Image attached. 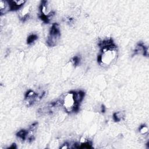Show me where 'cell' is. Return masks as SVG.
I'll list each match as a JSON object with an SVG mask.
<instances>
[{
	"mask_svg": "<svg viewBox=\"0 0 149 149\" xmlns=\"http://www.w3.org/2000/svg\"><path fill=\"white\" fill-rule=\"evenodd\" d=\"M11 11V8L9 1H0V13L1 15Z\"/></svg>",
	"mask_w": 149,
	"mask_h": 149,
	"instance_id": "cell-7",
	"label": "cell"
},
{
	"mask_svg": "<svg viewBox=\"0 0 149 149\" xmlns=\"http://www.w3.org/2000/svg\"><path fill=\"white\" fill-rule=\"evenodd\" d=\"M148 47L146 46L143 43H139L135 49L134 51V55H139V54H142L144 56H148Z\"/></svg>",
	"mask_w": 149,
	"mask_h": 149,
	"instance_id": "cell-5",
	"label": "cell"
},
{
	"mask_svg": "<svg viewBox=\"0 0 149 149\" xmlns=\"http://www.w3.org/2000/svg\"><path fill=\"white\" fill-rule=\"evenodd\" d=\"M16 136L23 141L27 140L28 136V130H26L22 129L19 130L18 133L16 134Z\"/></svg>",
	"mask_w": 149,
	"mask_h": 149,
	"instance_id": "cell-9",
	"label": "cell"
},
{
	"mask_svg": "<svg viewBox=\"0 0 149 149\" xmlns=\"http://www.w3.org/2000/svg\"><path fill=\"white\" fill-rule=\"evenodd\" d=\"M125 112L122 111L116 112L113 114V120L115 122H120L125 117Z\"/></svg>",
	"mask_w": 149,
	"mask_h": 149,
	"instance_id": "cell-8",
	"label": "cell"
},
{
	"mask_svg": "<svg viewBox=\"0 0 149 149\" xmlns=\"http://www.w3.org/2000/svg\"><path fill=\"white\" fill-rule=\"evenodd\" d=\"M45 95V92H41L40 93H36L33 90H29L26 92L25 96V102L26 104L30 107L39 102Z\"/></svg>",
	"mask_w": 149,
	"mask_h": 149,
	"instance_id": "cell-4",
	"label": "cell"
},
{
	"mask_svg": "<svg viewBox=\"0 0 149 149\" xmlns=\"http://www.w3.org/2000/svg\"><path fill=\"white\" fill-rule=\"evenodd\" d=\"M61 37V31L59 25L57 23H53L49 30L47 40V44L49 47L55 46Z\"/></svg>",
	"mask_w": 149,
	"mask_h": 149,
	"instance_id": "cell-3",
	"label": "cell"
},
{
	"mask_svg": "<svg viewBox=\"0 0 149 149\" xmlns=\"http://www.w3.org/2000/svg\"><path fill=\"white\" fill-rule=\"evenodd\" d=\"M98 45L100 48V53L97 57L98 64L103 67H109L117 59V46L111 38L100 41Z\"/></svg>",
	"mask_w": 149,
	"mask_h": 149,
	"instance_id": "cell-1",
	"label": "cell"
},
{
	"mask_svg": "<svg viewBox=\"0 0 149 149\" xmlns=\"http://www.w3.org/2000/svg\"><path fill=\"white\" fill-rule=\"evenodd\" d=\"M139 130L142 135H146V134H147L148 129L146 125H142L140 126Z\"/></svg>",
	"mask_w": 149,
	"mask_h": 149,
	"instance_id": "cell-11",
	"label": "cell"
},
{
	"mask_svg": "<svg viewBox=\"0 0 149 149\" xmlns=\"http://www.w3.org/2000/svg\"><path fill=\"white\" fill-rule=\"evenodd\" d=\"M80 59L78 56L74 57L71 59V62L72 63L73 65L75 66V67L76 66H78L80 63Z\"/></svg>",
	"mask_w": 149,
	"mask_h": 149,
	"instance_id": "cell-12",
	"label": "cell"
},
{
	"mask_svg": "<svg viewBox=\"0 0 149 149\" xmlns=\"http://www.w3.org/2000/svg\"><path fill=\"white\" fill-rule=\"evenodd\" d=\"M38 39V36L36 35L35 34H33L30 35L27 39V43L29 45L32 44L33 43H35Z\"/></svg>",
	"mask_w": 149,
	"mask_h": 149,
	"instance_id": "cell-10",
	"label": "cell"
},
{
	"mask_svg": "<svg viewBox=\"0 0 149 149\" xmlns=\"http://www.w3.org/2000/svg\"><path fill=\"white\" fill-rule=\"evenodd\" d=\"M105 111H106V108H105L104 106H102V112H104Z\"/></svg>",
	"mask_w": 149,
	"mask_h": 149,
	"instance_id": "cell-15",
	"label": "cell"
},
{
	"mask_svg": "<svg viewBox=\"0 0 149 149\" xmlns=\"http://www.w3.org/2000/svg\"><path fill=\"white\" fill-rule=\"evenodd\" d=\"M80 103L77 100L75 91L68 93L62 100V106L65 111L68 113L76 112L79 111Z\"/></svg>",
	"mask_w": 149,
	"mask_h": 149,
	"instance_id": "cell-2",
	"label": "cell"
},
{
	"mask_svg": "<svg viewBox=\"0 0 149 149\" xmlns=\"http://www.w3.org/2000/svg\"><path fill=\"white\" fill-rule=\"evenodd\" d=\"M16 148V146L15 143L13 144L11 147H9V148Z\"/></svg>",
	"mask_w": 149,
	"mask_h": 149,
	"instance_id": "cell-14",
	"label": "cell"
},
{
	"mask_svg": "<svg viewBox=\"0 0 149 149\" xmlns=\"http://www.w3.org/2000/svg\"><path fill=\"white\" fill-rule=\"evenodd\" d=\"M69 144H68V143H65V144H63V146H62V147H61V148H69Z\"/></svg>",
	"mask_w": 149,
	"mask_h": 149,
	"instance_id": "cell-13",
	"label": "cell"
},
{
	"mask_svg": "<svg viewBox=\"0 0 149 149\" xmlns=\"http://www.w3.org/2000/svg\"><path fill=\"white\" fill-rule=\"evenodd\" d=\"M11 11H16L20 9L25 3V1L23 0H18V1H9Z\"/></svg>",
	"mask_w": 149,
	"mask_h": 149,
	"instance_id": "cell-6",
	"label": "cell"
}]
</instances>
